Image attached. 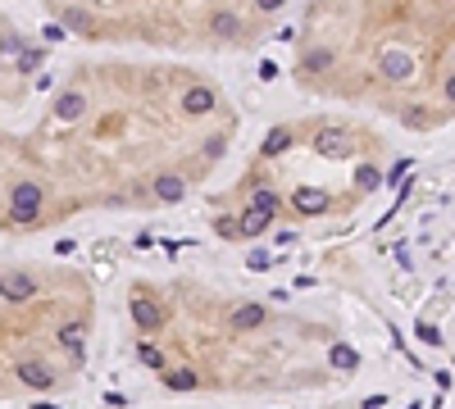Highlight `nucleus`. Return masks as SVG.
<instances>
[{
	"label": "nucleus",
	"mask_w": 455,
	"mask_h": 409,
	"mask_svg": "<svg viewBox=\"0 0 455 409\" xmlns=\"http://www.w3.org/2000/svg\"><path fill=\"white\" fill-rule=\"evenodd\" d=\"M37 209H41V187L37 182H18L14 196H9V214L18 223H27V219H37Z\"/></svg>",
	"instance_id": "f257e3e1"
},
{
	"label": "nucleus",
	"mask_w": 455,
	"mask_h": 409,
	"mask_svg": "<svg viewBox=\"0 0 455 409\" xmlns=\"http://www.w3.org/2000/svg\"><path fill=\"white\" fill-rule=\"evenodd\" d=\"M132 323H137L141 332H155V327H164V309L155 305L150 296H137L132 300Z\"/></svg>",
	"instance_id": "f03ea898"
},
{
	"label": "nucleus",
	"mask_w": 455,
	"mask_h": 409,
	"mask_svg": "<svg viewBox=\"0 0 455 409\" xmlns=\"http://www.w3.org/2000/svg\"><path fill=\"white\" fill-rule=\"evenodd\" d=\"M18 382H27V387H37V391H46L55 377H51V368L37 364V359H18Z\"/></svg>",
	"instance_id": "7ed1b4c3"
},
{
	"label": "nucleus",
	"mask_w": 455,
	"mask_h": 409,
	"mask_svg": "<svg viewBox=\"0 0 455 409\" xmlns=\"http://www.w3.org/2000/svg\"><path fill=\"white\" fill-rule=\"evenodd\" d=\"M182 110L187 114H210L214 110V91H210V86H191V91L182 96Z\"/></svg>",
	"instance_id": "20e7f679"
},
{
	"label": "nucleus",
	"mask_w": 455,
	"mask_h": 409,
	"mask_svg": "<svg viewBox=\"0 0 455 409\" xmlns=\"http://www.w3.org/2000/svg\"><path fill=\"white\" fill-rule=\"evenodd\" d=\"M410 68H414L410 55H401V51H387L383 55V73L392 77V82H405V77H410Z\"/></svg>",
	"instance_id": "39448f33"
},
{
	"label": "nucleus",
	"mask_w": 455,
	"mask_h": 409,
	"mask_svg": "<svg viewBox=\"0 0 455 409\" xmlns=\"http://www.w3.org/2000/svg\"><path fill=\"white\" fill-rule=\"evenodd\" d=\"M292 204H296L301 214H323V209H328V196H323V191H309V187H301V191L292 196Z\"/></svg>",
	"instance_id": "423d86ee"
},
{
	"label": "nucleus",
	"mask_w": 455,
	"mask_h": 409,
	"mask_svg": "<svg viewBox=\"0 0 455 409\" xmlns=\"http://www.w3.org/2000/svg\"><path fill=\"white\" fill-rule=\"evenodd\" d=\"M319 150H323V155H351V141H346L337 128H323V132H319Z\"/></svg>",
	"instance_id": "0eeeda50"
},
{
	"label": "nucleus",
	"mask_w": 455,
	"mask_h": 409,
	"mask_svg": "<svg viewBox=\"0 0 455 409\" xmlns=\"http://www.w3.org/2000/svg\"><path fill=\"white\" fill-rule=\"evenodd\" d=\"M264 228H269V214H259V209H246V214H241V223H237L241 237H259Z\"/></svg>",
	"instance_id": "6e6552de"
},
{
	"label": "nucleus",
	"mask_w": 455,
	"mask_h": 409,
	"mask_svg": "<svg viewBox=\"0 0 455 409\" xmlns=\"http://www.w3.org/2000/svg\"><path fill=\"white\" fill-rule=\"evenodd\" d=\"M32 296V282L23 273H5V300H27Z\"/></svg>",
	"instance_id": "1a4fd4ad"
},
{
	"label": "nucleus",
	"mask_w": 455,
	"mask_h": 409,
	"mask_svg": "<svg viewBox=\"0 0 455 409\" xmlns=\"http://www.w3.org/2000/svg\"><path fill=\"white\" fill-rule=\"evenodd\" d=\"M232 323L237 327H259L264 323V305H237L232 309Z\"/></svg>",
	"instance_id": "9d476101"
},
{
	"label": "nucleus",
	"mask_w": 455,
	"mask_h": 409,
	"mask_svg": "<svg viewBox=\"0 0 455 409\" xmlns=\"http://www.w3.org/2000/svg\"><path fill=\"white\" fill-rule=\"evenodd\" d=\"M182 191H187V187H182V178H173V173H164V178L160 182H155V196H160V200H182Z\"/></svg>",
	"instance_id": "9b49d317"
},
{
	"label": "nucleus",
	"mask_w": 455,
	"mask_h": 409,
	"mask_svg": "<svg viewBox=\"0 0 455 409\" xmlns=\"http://www.w3.org/2000/svg\"><path fill=\"white\" fill-rule=\"evenodd\" d=\"M250 209H259V214H269V219H274L278 214V196L269 187H255V196H250Z\"/></svg>",
	"instance_id": "f8f14e48"
},
{
	"label": "nucleus",
	"mask_w": 455,
	"mask_h": 409,
	"mask_svg": "<svg viewBox=\"0 0 455 409\" xmlns=\"http://www.w3.org/2000/svg\"><path fill=\"white\" fill-rule=\"evenodd\" d=\"M82 96L77 91H69V96H60V100H55V110H60V119H77V114H82Z\"/></svg>",
	"instance_id": "ddd939ff"
},
{
	"label": "nucleus",
	"mask_w": 455,
	"mask_h": 409,
	"mask_svg": "<svg viewBox=\"0 0 455 409\" xmlns=\"http://www.w3.org/2000/svg\"><path fill=\"white\" fill-rule=\"evenodd\" d=\"M60 341L73 350L77 359H82V323H64V327H60Z\"/></svg>",
	"instance_id": "4468645a"
},
{
	"label": "nucleus",
	"mask_w": 455,
	"mask_h": 409,
	"mask_svg": "<svg viewBox=\"0 0 455 409\" xmlns=\"http://www.w3.org/2000/svg\"><path fill=\"white\" fill-rule=\"evenodd\" d=\"M287 145H292V136H287V128H274L264 136V155H283Z\"/></svg>",
	"instance_id": "2eb2a0df"
},
{
	"label": "nucleus",
	"mask_w": 455,
	"mask_h": 409,
	"mask_svg": "<svg viewBox=\"0 0 455 409\" xmlns=\"http://www.w3.org/2000/svg\"><path fill=\"white\" fill-rule=\"evenodd\" d=\"M164 387H173V391H191V387H196V373H187V368H178V373H164Z\"/></svg>",
	"instance_id": "dca6fc26"
},
{
	"label": "nucleus",
	"mask_w": 455,
	"mask_h": 409,
	"mask_svg": "<svg viewBox=\"0 0 455 409\" xmlns=\"http://www.w3.org/2000/svg\"><path fill=\"white\" fill-rule=\"evenodd\" d=\"M328 359H333V368H346V373H351V368L360 364V359H355V350H351V346H333V355H328Z\"/></svg>",
	"instance_id": "f3484780"
},
{
	"label": "nucleus",
	"mask_w": 455,
	"mask_h": 409,
	"mask_svg": "<svg viewBox=\"0 0 455 409\" xmlns=\"http://www.w3.org/2000/svg\"><path fill=\"white\" fill-rule=\"evenodd\" d=\"M214 32H224V37H232V32H241V23L232 14H214Z\"/></svg>",
	"instance_id": "a211bd4d"
},
{
	"label": "nucleus",
	"mask_w": 455,
	"mask_h": 409,
	"mask_svg": "<svg viewBox=\"0 0 455 409\" xmlns=\"http://www.w3.org/2000/svg\"><path fill=\"white\" fill-rule=\"evenodd\" d=\"M137 359H141L146 368H164V355H160L155 346H141V350H137Z\"/></svg>",
	"instance_id": "6ab92c4d"
},
{
	"label": "nucleus",
	"mask_w": 455,
	"mask_h": 409,
	"mask_svg": "<svg viewBox=\"0 0 455 409\" xmlns=\"http://www.w3.org/2000/svg\"><path fill=\"white\" fill-rule=\"evenodd\" d=\"M378 182H383V173H378V169H360V187H364V191H373Z\"/></svg>",
	"instance_id": "aec40b11"
},
{
	"label": "nucleus",
	"mask_w": 455,
	"mask_h": 409,
	"mask_svg": "<svg viewBox=\"0 0 455 409\" xmlns=\"http://www.w3.org/2000/svg\"><path fill=\"white\" fill-rule=\"evenodd\" d=\"M323 64H333V55H328V51H309L305 55V68H323Z\"/></svg>",
	"instance_id": "412c9836"
},
{
	"label": "nucleus",
	"mask_w": 455,
	"mask_h": 409,
	"mask_svg": "<svg viewBox=\"0 0 455 409\" xmlns=\"http://www.w3.org/2000/svg\"><path fill=\"white\" fill-rule=\"evenodd\" d=\"M41 37H46V41H64V37H69V32H64L60 23H46V27H41Z\"/></svg>",
	"instance_id": "4be33fe9"
},
{
	"label": "nucleus",
	"mask_w": 455,
	"mask_h": 409,
	"mask_svg": "<svg viewBox=\"0 0 455 409\" xmlns=\"http://www.w3.org/2000/svg\"><path fill=\"white\" fill-rule=\"evenodd\" d=\"M246 264L255 268V273H264V268H269V255H264V250H250V259H246Z\"/></svg>",
	"instance_id": "5701e85b"
},
{
	"label": "nucleus",
	"mask_w": 455,
	"mask_h": 409,
	"mask_svg": "<svg viewBox=\"0 0 455 409\" xmlns=\"http://www.w3.org/2000/svg\"><path fill=\"white\" fill-rule=\"evenodd\" d=\"M419 337L428 341V346H442V332H437V327H428V323H419Z\"/></svg>",
	"instance_id": "b1692460"
},
{
	"label": "nucleus",
	"mask_w": 455,
	"mask_h": 409,
	"mask_svg": "<svg viewBox=\"0 0 455 409\" xmlns=\"http://www.w3.org/2000/svg\"><path fill=\"white\" fill-rule=\"evenodd\" d=\"M259 77H264V82H274V77H278V64L264 60V64H259Z\"/></svg>",
	"instance_id": "393cba45"
},
{
	"label": "nucleus",
	"mask_w": 455,
	"mask_h": 409,
	"mask_svg": "<svg viewBox=\"0 0 455 409\" xmlns=\"http://www.w3.org/2000/svg\"><path fill=\"white\" fill-rule=\"evenodd\" d=\"M383 401H387V396H369V401H364V409H383Z\"/></svg>",
	"instance_id": "a878e982"
},
{
	"label": "nucleus",
	"mask_w": 455,
	"mask_h": 409,
	"mask_svg": "<svg viewBox=\"0 0 455 409\" xmlns=\"http://www.w3.org/2000/svg\"><path fill=\"white\" fill-rule=\"evenodd\" d=\"M259 9H283V0H259Z\"/></svg>",
	"instance_id": "bb28decb"
},
{
	"label": "nucleus",
	"mask_w": 455,
	"mask_h": 409,
	"mask_svg": "<svg viewBox=\"0 0 455 409\" xmlns=\"http://www.w3.org/2000/svg\"><path fill=\"white\" fill-rule=\"evenodd\" d=\"M32 409H60V405H46V401H37V405H32Z\"/></svg>",
	"instance_id": "cd10ccee"
},
{
	"label": "nucleus",
	"mask_w": 455,
	"mask_h": 409,
	"mask_svg": "<svg viewBox=\"0 0 455 409\" xmlns=\"http://www.w3.org/2000/svg\"><path fill=\"white\" fill-rule=\"evenodd\" d=\"M447 96H451V100H455V77H451V82H447Z\"/></svg>",
	"instance_id": "c85d7f7f"
},
{
	"label": "nucleus",
	"mask_w": 455,
	"mask_h": 409,
	"mask_svg": "<svg viewBox=\"0 0 455 409\" xmlns=\"http://www.w3.org/2000/svg\"><path fill=\"white\" fill-rule=\"evenodd\" d=\"M410 409H419V405H410Z\"/></svg>",
	"instance_id": "c756f323"
}]
</instances>
